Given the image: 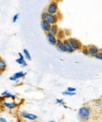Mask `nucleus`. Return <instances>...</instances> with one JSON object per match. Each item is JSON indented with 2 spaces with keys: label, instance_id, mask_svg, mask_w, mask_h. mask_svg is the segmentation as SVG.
Here are the masks:
<instances>
[{
  "label": "nucleus",
  "instance_id": "obj_25",
  "mask_svg": "<svg viewBox=\"0 0 102 122\" xmlns=\"http://www.w3.org/2000/svg\"><path fill=\"white\" fill-rule=\"evenodd\" d=\"M67 91H68V92H75V91H76V88L75 87H68L67 88Z\"/></svg>",
  "mask_w": 102,
  "mask_h": 122
},
{
  "label": "nucleus",
  "instance_id": "obj_31",
  "mask_svg": "<svg viewBox=\"0 0 102 122\" xmlns=\"http://www.w3.org/2000/svg\"><path fill=\"white\" fill-rule=\"evenodd\" d=\"M101 50H102V49H101Z\"/></svg>",
  "mask_w": 102,
  "mask_h": 122
},
{
  "label": "nucleus",
  "instance_id": "obj_15",
  "mask_svg": "<svg viewBox=\"0 0 102 122\" xmlns=\"http://www.w3.org/2000/svg\"><path fill=\"white\" fill-rule=\"evenodd\" d=\"M1 95H2L3 98H13V99H14V98H16V95L10 94V93L9 92H8V91H5V92H2V94H1Z\"/></svg>",
  "mask_w": 102,
  "mask_h": 122
},
{
  "label": "nucleus",
  "instance_id": "obj_14",
  "mask_svg": "<svg viewBox=\"0 0 102 122\" xmlns=\"http://www.w3.org/2000/svg\"><path fill=\"white\" fill-rule=\"evenodd\" d=\"M59 29H60V28H58V26H57V24L52 25H51V28H50V30H49V32L52 33V34L54 35V36H57V32H58Z\"/></svg>",
  "mask_w": 102,
  "mask_h": 122
},
{
  "label": "nucleus",
  "instance_id": "obj_26",
  "mask_svg": "<svg viewBox=\"0 0 102 122\" xmlns=\"http://www.w3.org/2000/svg\"><path fill=\"white\" fill-rule=\"evenodd\" d=\"M64 32H65V35H66V36H68L71 34V32L69 30H64Z\"/></svg>",
  "mask_w": 102,
  "mask_h": 122
},
{
  "label": "nucleus",
  "instance_id": "obj_1",
  "mask_svg": "<svg viewBox=\"0 0 102 122\" xmlns=\"http://www.w3.org/2000/svg\"><path fill=\"white\" fill-rule=\"evenodd\" d=\"M91 107L89 106H83L78 109V116L80 121H88L91 117Z\"/></svg>",
  "mask_w": 102,
  "mask_h": 122
},
{
  "label": "nucleus",
  "instance_id": "obj_30",
  "mask_svg": "<svg viewBox=\"0 0 102 122\" xmlns=\"http://www.w3.org/2000/svg\"><path fill=\"white\" fill-rule=\"evenodd\" d=\"M50 1H56L57 2V0H50Z\"/></svg>",
  "mask_w": 102,
  "mask_h": 122
},
{
  "label": "nucleus",
  "instance_id": "obj_19",
  "mask_svg": "<svg viewBox=\"0 0 102 122\" xmlns=\"http://www.w3.org/2000/svg\"><path fill=\"white\" fill-rule=\"evenodd\" d=\"M93 106H95L96 108H101L102 106V101L100 99L95 100L93 102Z\"/></svg>",
  "mask_w": 102,
  "mask_h": 122
},
{
  "label": "nucleus",
  "instance_id": "obj_22",
  "mask_svg": "<svg viewBox=\"0 0 102 122\" xmlns=\"http://www.w3.org/2000/svg\"><path fill=\"white\" fill-rule=\"evenodd\" d=\"M56 102L58 103V104H60V105L63 106L64 108H68V106H65L64 102V100H63V99H60V98H57V99H56Z\"/></svg>",
  "mask_w": 102,
  "mask_h": 122
},
{
  "label": "nucleus",
  "instance_id": "obj_20",
  "mask_svg": "<svg viewBox=\"0 0 102 122\" xmlns=\"http://www.w3.org/2000/svg\"><path fill=\"white\" fill-rule=\"evenodd\" d=\"M81 51H82V53L84 54V55L86 56H89V51H88V46H83L82 50H81Z\"/></svg>",
  "mask_w": 102,
  "mask_h": 122
},
{
  "label": "nucleus",
  "instance_id": "obj_12",
  "mask_svg": "<svg viewBox=\"0 0 102 122\" xmlns=\"http://www.w3.org/2000/svg\"><path fill=\"white\" fill-rule=\"evenodd\" d=\"M2 105H3L5 107H6L8 109H10V110H14L17 107V103H15L14 102H2Z\"/></svg>",
  "mask_w": 102,
  "mask_h": 122
},
{
  "label": "nucleus",
  "instance_id": "obj_27",
  "mask_svg": "<svg viewBox=\"0 0 102 122\" xmlns=\"http://www.w3.org/2000/svg\"><path fill=\"white\" fill-rule=\"evenodd\" d=\"M7 121H6V119H5V118H3V117H1L0 118V122H6Z\"/></svg>",
  "mask_w": 102,
  "mask_h": 122
},
{
  "label": "nucleus",
  "instance_id": "obj_9",
  "mask_svg": "<svg viewBox=\"0 0 102 122\" xmlns=\"http://www.w3.org/2000/svg\"><path fill=\"white\" fill-rule=\"evenodd\" d=\"M51 25L48 21H46L45 20H42L41 21V27H42V29L44 31V32H49V30H50V28H51Z\"/></svg>",
  "mask_w": 102,
  "mask_h": 122
},
{
  "label": "nucleus",
  "instance_id": "obj_7",
  "mask_svg": "<svg viewBox=\"0 0 102 122\" xmlns=\"http://www.w3.org/2000/svg\"><path fill=\"white\" fill-rule=\"evenodd\" d=\"M26 75H27V73H26V72H24L22 71L17 72L13 75L12 76H10L9 79H10V80H11V81H17V80H19L20 78H24Z\"/></svg>",
  "mask_w": 102,
  "mask_h": 122
},
{
  "label": "nucleus",
  "instance_id": "obj_11",
  "mask_svg": "<svg viewBox=\"0 0 102 122\" xmlns=\"http://www.w3.org/2000/svg\"><path fill=\"white\" fill-rule=\"evenodd\" d=\"M56 47L57 48V50L61 52H66V49H65L64 44L63 40H57V44H56Z\"/></svg>",
  "mask_w": 102,
  "mask_h": 122
},
{
  "label": "nucleus",
  "instance_id": "obj_5",
  "mask_svg": "<svg viewBox=\"0 0 102 122\" xmlns=\"http://www.w3.org/2000/svg\"><path fill=\"white\" fill-rule=\"evenodd\" d=\"M19 116L21 118L27 119V120H30V121L38 120V116L37 115L33 114V113H28V112H20Z\"/></svg>",
  "mask_w": 102,
  "mask_h": 122
},
{
  "label": "nucleus",
  "instance_id": "obj_28",
  "mask_svg": "<svg viewBox=\"0 0 102 122\" xmlns=\"http://www.w3.org/2000/svg\"><path fill=\"white\" fill-rule=\"evenodd\" d=\"M2 72H2L1 69H0V76H1V75H2Z\"/></svg>",
  "mask_w": 102,
  "mask_h": 122
},
{
  "label": "nucleus",
  "instance_id": "obj_2",
  "mask_svg": "<svg viewBox=\"0 0 102 122\" xmlns=\"http://www.w3.org/2000/svg\"><path fill=\"white\" fill-rule=\"evenodd\" d=\"M59 15H60V12L57 14H51L47 13L45 10V11H43L42 13L41 19L48 21L50 25H55V24H57L60 20Z\"/></svg>",
  "mask_w": 102,
  "mask_h": 122
},
{
  "label": "nucleus",
  "instance_id": "obj_21",
  "mask_svg": "<svg viewBox=\"0 0 102 122\" xmlns=\"http://www.w3.org/2000/svg\"><path fill=\"white\" fill-rule=\"evenodd\" d=\"M62 95H67V96H73V95H75V92H68V91L66 90L65 92H62Z\"/></svg>",
  "mask_w": 102,
  "mask_h": 122
},
{
  "label": "nucleus",
  "instance_id": "obj_3",
  "mask_svg": "<svg viewBox=\"0 0 102 122\" xmlns=\"http://www.w3.org/2000/svg\"><path fill=\"white\" fill-rule=\"evenodd\" d=\"M46 11L51 14H57L59 13V7H58V2L56 1H50V2L47 6Z\"/></svg>",
  "mask_w": 102,
  "mask_h": 122
},
{
  "label": "nucleus",
  "instance_id": "obj_29",
  "mask_svg": "<svg viewBox=\"0 0 102 122\" xmlns=\"http://www.w3.org/2000/svg\"><path fill=\"white\" fill-rule=\"evenodd\" d=\"M62 0H57V2H61Z\"/></svg>",
  "mask_w": 102,
  "mask_h": 122
},
{
  "label": "nucleus",
  "instance_id": "obj_16",
  "mask_svg": "<svg viewBox=\"0 0 102 122\" xmlns=\"http://www.w3.org/2000/svg\"><path fill=\"white\" fill-rule=\"evenodd\" d=\"M16 62L19 64L21 67H26V66H27V62L25 61V59L24 58H18L17 59H16Z\"/></svg>",
  "mask_w": 102,
  "mask_h": 122
},
{
  "label": "nucleus",
  "instance_id": "obj_18",
  "mask_svg": "<svg viewBox=\"0 0 102 122\" xmlns=\"http://www.w3.org/2000/svg\"><path fill=\"white\" fill-rule=\"evenodd\" d=\"M23 53H24V55L26 58V59H28V61H31V54L29 53V51L27 49H24L23 50Z\"/></svg>",
  "mask_w": 102,
  "mask_h": 122
},
{
  "label": "nucleus",
  "instance_id": "obj_24",
  "mask_svg": "<svg viewBox=\"0 0 102 122\" xmlns=\"http://www.w3.org/2000/svg\"><path fill=\"white\" fill-rule=\"evenodd\" d=\"M19 16H20V14H16L14 16V17H13V23H15V22H17V20H18V18H19Z\"/></svg>",
  "mask_w": 102,
  "mask_h": 122
},
{
  "label": "nucleus",
  "instance_id": "obj_6",
  "mask_svg": "<svg viewBox=\"0 0 102 122\" xmlns=\"http://www.w3.org/2000/svg\"><path fill=\"white\" fill-rule=\"evenodd\" d=\"M88 51H89V56L94 58L97 54L100 52L101 49H99L96 45H89Z\"/></svg>",
  "mask_w": 102,
  "mask_h": 122
},
{
  "label": "nucleus",
  "instance_id": "obj_17",
  "mask_svg": "<svg viewBox=\"0 0 102 122\" xmlns=\"http://www.w3.org/2000/svg\"><path fill=\"white\" fill-rule=\"evenodd\" d=\"M6 68H7V65L6 63V61H5L3 59H2L0 58V69H1L2 72H4L5 70L6 69Z\"/></svg>",
  "mask_w": 102,
  "mask_h": 122
},
{
  "label": "nucleus",
  "instance_id": "obj_13",
  "mask_svg": "<svg viewBox=\"0 0 102 122\" xmlns=\"http://www.w3.org/2000/svg\"><path fill=\"white\" fill-rule=\"evenodd\" d=\"M57 40H65V37H66V35H65V32H64V30H62V29H59L58 32L57 34Z\"/></svg>",
  "mask_w": 102,
  "mask_h": 122
},
{
  "label": "nucleus",
  "instance_id": "obj_8",
  "mask_svg": "<svg viewBox=\"0 0 102 122\" xmlns=\"http://www.w3.org/2000/svg\"><path fill=\"white\" fill-rule=\"evenodd\" d=\"M46 38H47V40H48L49 43L52 46H56L57 42V36L53 35L52 33L50 32H47L46 33Z\"/></svg>",
  "mask_w": 102,
  "mask_h": 122
},
{
  "label": "nucleus",
  "instance_id": "obj_10",
  "mask_svg": "<svg viewBox=\"0 0 102 122\" xmlns=\"http://www.w3.org/2000/svg\"><path fill=\"white\" fill-rule=\"evenodd\" d=\"M64 44V46H65V49H66V52L67 53H69V54H72L75 52V50L72 48V46H71V44L69 43V41L68 40V39H65V40H63Z\"/></svg>",
  "mask_w": 102,
  "mask_h": 122
},
{
  "label": "nucleus",
  "instance_id": "obj_23",
  "mask_svg": "<svg viewBox=\"0 0 102 122\" xmlns=\"http://www.w3.org/2000/svg\"><path fill=\"white\" fill-rule=\"evenodd\" d=\"M96 59H98V60H101L102 61V50L100 51V52H99L97 55L94 57Z\"/></svg>",
  "mask_w": 102,
  "mask_h": 122
},
{
  "label": "nucleus",
  "instance_id": "obj_4",
  "mask_svg": "<svg viewBox=\"0 0 102 122\" xmlns=\"http://www.w3.org/2000/svg\"><path fill=\"white\" fill-rule=\"evenodd\" d=\"M68 40L69 41L71 46H72V48L74 49L75 51L82 50L83 45L82 44V43H81L80 41L78 40V39H76V38H69V39H68Z\"/></svg>",
  "mask_w": 102,
  "mask_h": 122
}]
</instances>
